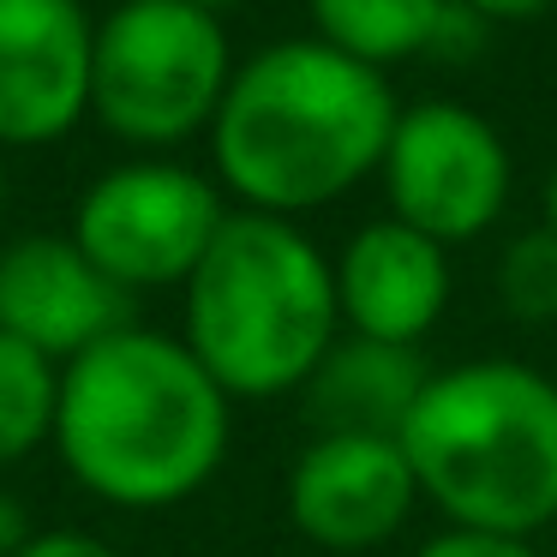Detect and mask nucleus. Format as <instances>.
I'll return each instance as SVG.
<instances>
[{"label": "nucleus", "mask_w": 557, "mask_h": 557, "mask_svg": "<svg viewBox=\"0 0 557 557\" xmlns=\"http://www.w3.org/2000/svg\"><path fill=\"white\" fill-rule=\"evenodd\" d=\"M234 401L181 336L126 324L61 366L54 456L66 480L126 516L198 497L228 461Z\"/></svg>", "instance_id": "nucleus-1"}, {"label": "nucleus", "mask_w": 557, "mask_h": 557, "mask_svg": "<svg viewBox=\"0 0 557 557\" xmlns=\"http://www.w3.org/2000/svg\"><path fill=\"white\" fill-rule=\"evenodd\" d=\"M401 109L384 73L324 37H294L234 66L210 121V162L240 210L300 222L384 169Z\"/></svg>", "instance_id": "nucleus-2"}, {"label": "nucleus", "mask_w": 557, "mask_h": 557, "mask_svg": "<svg viewBox=\"0 0 557 557\" xmlns=\"http://www.w3.org/2000/svg\"><path fill=\"white\" fill-rule=\"evenodd\" d=\"M396 444L449 528L540 540L557 521V377L540 366H444L425 377Z\"/></svg>", "instance_id": "nucleus-3"}, {"label": "nucleus", "mask_w": 557, "mask_h": 557, "mask_svg": "<svg viewBox=\"0 0 557 557\" xmlns=\"http://www.w3.org/2000/svg\"><path fill=\"white\" fill-rule=\"evenodd\" d=\"M181 342L228 401L300 396L342 342L336 264L300 222L228 210L181 288Z\"/></svg>", "instance_id": "nucleus-4"}, {"label": "nucleus", "mask_w": 557, "mask_h": 557, "mask_svg": "<svg viewBox=\"0 0 557 557\" xmlns=\"http://www.w3.org/2000/svg\"><path fill=\"white\" fill-rule=\"evenodd\" d=\"M234 85L222 18L193 0H121L97 25L90 114L133 150H174L210 133Z\"/></svg>", "instance_id": "nucleus-5"}, {"label": "nucleus", "mask_w": 557, "mask_h": 557, "mask_svg": "<svg viewBox=\"0 0 557 557\" xmlns=\"http://www.w3.org/2000/svg\"><path fill=\"white\" fill-rule=\"evenodd\" d=\"M228 222L222 186L186 162L138 157L97 174L73 205V240L114 288H186Z\"/></svg>", "instance_id": "nucleus-6"}, {"label": "nucleus", "mask_w": 557, "mask_h": 557, "mask_svg": "<svg viewBox=\"0 0 557 557\" xmlns=\"http://www.w3.org/2000/svg\"><path fill=\"white\" fill-rule=\"evenodd\" d=\"M377 174L396 222L432 234L437 246H468L497 228L516 162L485 114L461 102H413L401 109Z\"/></svg>", "instance_id": "nucleus-7"}, {"label": "nucleus", "mask_w": 557, "mask_h": 557, "mask_svg": "<svg viewBox=\"0 0 557 557\" xmlns=\"http://www.w3.org/2000/svg\"><path fill=\"white\" fill-rule=\"evenodd\" d=\"M288 528L306 545L330 557H366L401 540L420 504V480H413L408 456L396 437H306V449L288 468Z\"/></svg>", "instance_id": "nucleus-8"}, {"label": "nucleus", "mask_w": 557, "mask_h": 557, "mask_svg": "<svg viewBox=\"0 0 557 557\" xmlns=\"http://www.w3.org/2000/svg\"><path fill=\"white\" fill-rule=\"evenodd\" d=\"M97 25L78 0H0V150L61 145L90 114Z\"/></svg>", "instance_id": "nucleus-9"}, {"label": "nucleus", "mask_w": 557, "mask_h": 557, "mask_svg": "<svg viewBox=\"0 0 557 557\" xmlns=\"http://www.w3.org/2000/svg\"><path fill=\"white\" fill-rule=\"evenodd\" d=\"M133 324V294L114 288L73 234H18L0 246V330L66 366Z\"/></svg>", "instance_id": "nucleus-10"}, {"label": "nucleus", "mask_w": 557, "mask_h": 557, "mask_svg": "<svg viewBox=\"0 0 557 557\" xmlns=\"http://www.w3.org/2000/svg\"><path fill=\"white\" fill-rule=\"evenodd\" d=\"M449 246L408 228L396 216H377L348 234L336 258V306L348 336L420 348L449 312Z\"/></svg>", "instance_id": "nucleus-11"}, {"label": "nucleus", "mask_w": 557, "mask_h": 557, "mask_svg": "<svg viewBox=\"0 0 557 557\" xmlns=\"http://www.w3.org/2000/svg\"><path fill=\"white\" fill-rule=\"evenodd\" d=\"M425 377H432V366L420 360V348H396V342L342 330V342L324 354V366L306 377L300 413L312 425V437H330V432L401 437Z\"/></svg>", "instance_id": "nucleus-12"}, {"label": "nucleus", "mask_w": 557, "mask_h": 557, "mask_svg": "<svg viewBox=\"0 0 557 557\" xmlns=\"http://www.w3.org/2000/svg\"><path fill=\"white\" fill-rule=\"evenodd\" d=\"M306 7H312V25L330 49L384 73L389 61L432 49V30L449 0H306Z\"/></svg>", "instance_id": "nucleus-13"}, {"label": "nucleus", "mask_w": 557, "mask_h": 557, "mask_svg": "<svg viewBox=\"0 0 557 557\" xmlns=\"http://www.w3.org/2000/svg\"><path fill=\"white\" fill-rule=\"evenodd\" d=\"M54 401H61V366L0 330V473L54 444Z\"/></svg>", "instance_id": "nucleus-14"}, {"label": "nucleus", "mask_w": 557, "mask_h": 557, "mask_svg": "<svg viewBox=\"0 0 557 557\" xmlns=\"http://www.w3.org/2000/svg\"><path fill=\"white\" fill-rule=\"evenodd\" d=\"M492 288L516 324H557V228H521L497 252Z\"/></svg>", "instance_id": "nucleus-15"}, {"label": "nucleus", "mask_w": 557, "mask_h": 557, "mask_svg": "<svg viewBox=\"0 0 557 557\" xmlns=\"http://www.w3.org/2000/svg\"><path fill=\"white\" fill-rule=\"evenodd\" d=\"M413 557H545L533 540H497V533H461L444 528L437 540H425Z\"/></svg>", "instance_id": "nucleus-16"}, {"label": "nucleus", "mask_w": 557, "mask_h": 557, "mask_svg": "<svg viewBox=\"0 0 557 557\" xmlns=\"http://www.w3.org/2000/svg\"><path fill=\"white\" fill-rule=\"evenodd\" d=\"M480 42H485V18L473 13V7H461V0H449L425 54H437V61H473V54H480Z\"/></svg>", "instance_id": "nucleus-17"}, {"label": "nucleus", "mask_w": 557, "mask_h": 557, "mask_svg": "<svg viewBox=\"0 0 557 557\" xmlns=\"http://www.w3.org/2000/svg\"><path fill=\"white\" fill-rule=\"evenodd\" d=\"M18 557H126V552H114L109 540H97L85 528H42L30 533V545Z\"/></svg>", "instance_id": "nucleus-18"}, {"label": "nucleus", "mask_w": 557, "mask_h": 557, "mask_svg": "<svg viewBox=\"0 0 557 557\" xmlns=\"http://www.w3.org/2000/svg\"><path fill=\"white\" fill-rule=\"evenodd\" d=\"M30 533H37L30 528V509L13 497V485L0 480V557H18L30 545Z\"/></svg>", "instance_id": "nucleus-19"}, {"label": "nucleus", "mask_w": 557, "mask_h": 557, "mask_svg": "<svg viewBox=\"0 0 557 557\" xmlns=\"http://www.w3.org/2000/svg\"><path fill=\"white\" fill-rule=\"evenodd\" d=\"M461 7H473V13L492 25V18H533V13H545L552 0H461Z\"/></svg>", "instance_id": "nucleus-20"}, {"label": "nucleus", "mask_w": 557, "mask_h": 557, "mask_svg": "<svg viewBox=\"0 0 557 557\" xmlns=\"http://www.w3.org/2000/svg\"><path fill=\"white\" fill-rule=\"evenodd\" d=\"M540 205H545V228H557V162H552V174H545V193H540Z\"/></svg>", "instance_id": "nucleus-21"}, {"label": "nucleus", "mask_w": 557, "mask_h": 557, "mask_svg": "<svg viewBox=\"0 0 557 557\" xmlns=\"http://www.w3.org/2000/svg\"><path fill=\"white\" fill-rule=\"evenodd\" d=\"M193 7H205V13H216V18H222L228 7H240V0H193Z\"/></svg>", "instance_id": "nucleus-22"}, {"label": "nucleus", "mask_w": 557, "mask_h": 557, "mask_svg": "<svg viewBox=\"0 0 557 557\" xmlns=\"http://www.w3.org/2000/svg\"><path fill=\"white\" fill-rule=\"evenodd\" d=\"M0 210H7V174H0Z\"/></svg>", "instance_id": "nucleus-23"}]
</instances>
